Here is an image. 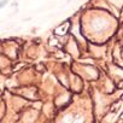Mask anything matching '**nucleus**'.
<instances>
[{"label": "nucleus", "mask_w": 123, "mask_h": 123, "mask_svg": "<svg viewBox=\"0 0 123 123\" xmlns=\"http://www.w3.org/2000/svg\"><path fill=\"white\" fill-rule=\"evenodd\" d=\"M7 4V0H4V1H0V9H1L3 6H5Z\"/></svg>", "instance_id": "nucleus-1"}]
</instances>
